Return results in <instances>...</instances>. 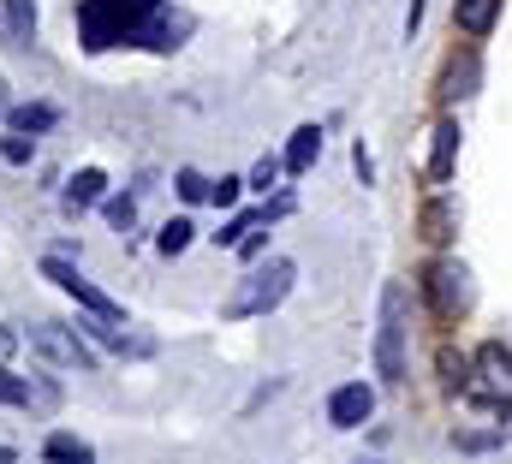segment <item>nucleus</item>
<instances>
[{
	"label": "nucleus",
	"mask_w": 512,
	"mask_h": 464,
	"mask_svg": "<svg viewBox=\"0 0 512 464\" xmlns=\"http://www.w3.org/2000/svg\"><path fill=\"white\" fill-rule=\"evenodd\" d=\"M30 346L42 351L48 363H60V369H90V363H96L90 346L78 340V328H60V322H36V328H30Z\"/></svg>",
	"instance_id": "nucleus-4"
},
{
	"label": "nucleus",
	"mask_w": 512,
	"mask_h": 464,
	"mask_svg": "<svg viewBox=\"0 0 512 464\" xmlns=\"http://www.w3.org/2000/svg\"><path fill=\"white\" fill-rule=\"evenodd\" d=\"M471 84H477V60L465 54V60H453V66H447V102H465V96H471Z\"/></svg>",
	"instance_id": "nucleus-15"
},
{
	"label": "nucleus",
	"mask_w": 512,
	"mask_h": 464,
	"mask_svg": "<svg viewBox=\"0 0 512 464\" xmlns=\"http://www.w3.org/2000/svg\"><path fill=\"white\" fill-rule=\"evenodd\" d=\"M495 18H501V0H453V24L465 36H489Z\"/></svg>",
	"instance_id": "nucleus-10"
},
{
	"label": "nucleus",
	"mask_w": 512,
	"mask_h": 464,
	"mask_svg": "<svg viewBox=\"0 0 512 464\" xmlns=\"http://www.w3.org/2000/svg\"><path fill=\"white\" fill-rule=\"evenodd\" d=\"M6 125H12L18 137H36V131H48V125H54V108H12Z\"/></svg>",
	"instance_id": "nucleus-16"
},
{
	"label": "nucleus",
	"mask_w": 512,
	"mask_h": 464,
	"mask_svg": "<svg viewBox=\"0 0 512 464\" xmlns=\"http://www.w3.org/2000/svg\"><path fill=\"white\" fill-rule=\"evenodd\" d=\"M453 447L459 453H495V447H507V429H453Z\"/></svg>",
	"instance_id": "nucleus-14"
},
{
	"label": "nucleus",
	"mask_w": 512,
	"mask_h": 464,
	"mask_svg": "<svg viewBox=\"0 0 512 464\" xmlns=\"http://www.w3.org/2000/svg\"><path fill=\"white\" fill-rule=\"evenodd\" d=\"M42 280H54L60 292H72V298H78L90 316H102V322H120V328H126V310H120V304H114L102 286H90V280H84V274H78L66 256H42Z\"/></svg>",
	"instance_id": "nucleus-3"
},
{
	"label": "nucleus",
	"mask_w": 512,
	"mask_h": 464,
	"mask_svg": "<svg viewBox=\"0 0 512 464\" xmlns=\"http://www.w3.org/2000/svg\"><path fill=\"white\" fill-rule=\"evenodd\" d=\"M453 155H459V119H441L435 125V143H429V179L435 185L453 179Z\"/></svg>",
	"instance_id": "nucleus-7"
},
{
	"label": "nucleus",
	"mask_w": 512,
	"mask_h": 464,
	"mask_svg": "<svg viewBox=\"0 0 512 464\" xmlns=\"http://www.w3.org/2000/svg\"><path fill=\"white\" fill-rule=\"evenodd\" d=\"M477 369L489 375V387H495L501 399L512 393V351L507 346H483V351H477Z\"/></svg>",
	"instance_id": "nucleus-13"
},
{
	"label": "nucleus",
	"mask_w": 512,
	"mask_h": 464,
	"mask_svg": "<svg viewBox=\"0 0 512 464\" xmlns=\"http://www.w3.org/2000/svg\"><path fill=\"white\" fill-rule=\"evenodd\" d=\"M78 328H84V334H90V340H102V346L108 351H126V357H149V340H137V334H120V322H102V316H90V322H78Z\"/></svg>",
	"instance_id": "nucleus-8"
},
{
	"label": "nucleus",
	"mask_w": 512,
	"mask_h": 464,
	"mask_svg": "<svg viewBox=\"0 0 512 464\" xmlns=\"http://www.w3.org/2000/svg\"><path fill=\"white\" fill-rule=\"evenodd\" d=\"M292 280H298V268H292L286 256L262 262V268H251V274H245V280L227 292L221 316H227V322H251V316H268V310H280V304H286V292H292Z\"/></svg>",
	"instance_id": "nucleus-1"
},
{
	"label": "nucleus",
	"mask_w": 512,
	"mask_h": 464,
	"mask_svg": "<svg viewBox=\"0 0 512 464\" xmlns=\"http://www.w3.org/2000/svg\"><path fill=\"white\" fill-rule=\"evenodd\" d=\"M24 399H30V387L18 375H6V363H0V405H24Z\"/></svg>",
	"instance_id": "nucleus-25"
},
{
	"label": "nucleus",
	"mask_w": 512,
	"mask_h": 464,
	"mask_svg": "<svg viewBox=\"0 0 512 464\" xmlns=\"http://www.w3.org/2000/svg\"><path fill=\"white\" fill-rule=\"evenodd\" d=\"M245 185H251V179H239V173H221V179H215V191H209V197H215V203H221V209H239V191H245Z\"/></svg>",
	"instance_id": "nucleus-21"
},
{
	"label": "nucleus",
	"mask_w": 512,
	"mask_h": 464,
	"mask_svg": "<svg viewBox=\"0 0 512 464\" xmlns=\"http://www.w3.org/2000/svg\"><path fill=\"white\" fill-rule=\"evenodd\" d=\"M429 298H435L441 316H459V310L471 304V274H465V262H435V268H429Z\"/></svg>",
	"instance_id": "nucleus-5"
},
{
	"label": "nucleus",
	"mask_w": 512,
	"mask_h": 464,
	"mask_svg": "<svg viewBox=\"0 0 512 464\" xmlns=\"http://www.w3.org/2000/svg\"><path fill=\"white\" fill-rule=\"evenodd\" d=\"M90 203H108V173L102 167H84L66 179V209H90Z\"/></svg>",
	"instance_id": "nucleus-9"
},
{
	"label": "nucleus",
	"mask_w": 512,
	"mask_h": 464,
	"mask_svg": "<svg viewBox=\"0 0 512 464\" xmlns=\"http://www.w3.org/2000/svg\"><path fill=\"white\" fill-rule=\"evenodd\" d=\"M102 215H108V227H114V232H131L137 203H131V197H108V203H102Z\"/></svg>",
	"instance_id": "nucleus-20"
},
{
	"label": "nucleus",
	"mask_w": 512,
	"mask_h": 464,
	"mask_svg": "<svg viewBox=\"0 0 512 464\" xmlns=\"http://www.w3.org/2000/svg\"><path fill=\"white\" fill-rule=\"evenodd\" d=\"M405 334H411V298L405 286H387L382 292V334H376V369L382 381L405 375Z\"/></svg>",
	"instance_id": "nucleus-2"
},
{
	"label": "nucleus",
	"mask_w": 512,
	"mask_h": 464,
	"mask_svg": "<svg viewBox=\"0 0 512 464\" xmlns=\"http://www.w3.org/2000/svg\"><path fill=\"white\" fill-rule=\"evenodd\" d=\"M191 238H197V227H191V221H167V227L155 232V244H161V256H179V250H185Z\"/></svg>",
	"instance_id": "nucleus-18"
},
{
	"label": "nucleus",
	"mask_w": 512,
	"mask_h": 464,
	"mask_svg": "<svg viewBox=\"0 0 512 464\" xmlns=\"http://www.w3.org/2000/svg\"><path fill=\"white\" fill-rule=\"evenodd\" d=\"M316 155H322V131H316V125H298L280 161H286V173H310V167H316Z\"/></svg>",
	"instance_id": "nucleus-11"
},
{
	"label": "nucleus",
	"mask_w": 512,
	"mask_h": 464,
	"mask_svg": "<svg viewBox=\"0 0 512 464\" xmlns=\"http://www.w3.org/2000/svg\"><path fill=\"white\" fill-rule=\"evenodd\" d=\"M441 369H447L453 387H471V357H459L453 346H441Z\"/></svg>",
	"instance_id": "nucleus-22"
},
{
	"label": "nucleus",
	"mask_w": 512,
	"mask_h": 464,
	"mask_svg": "<svg viewBox=\"0 0 512 464\" xmlns=\"http://www.w3.org/2000/svg\"><path fill=\"white\" fill-rule=\"evenodd\" d=\"M280 173H286V161H280V155H262V161L251 167V191H268Z\"/></svg>",
	"instance_id": "nucleus-23"
},
{
	"label": "nucleus",
	"mask_w": 512,
	"mask_h": 464,
	"mask_svg": "<svg viewBox=\"0 0 512 464\" xmlns=\"http://www.w3.org/2000/svg\"><path fill=\"white\" fill-rule=\"evenodd\" d=\"M352 161H358V173H364V185H370V179H376V161H370V149H364V143L352 149Z\"/></svg>",
	"instance_id": "nucleus-26"
},
{
	"label": "nucleus",
	"mask_w": 512,
	"mask_h": 464,
	"mask_svg": "<svg viewBox=\"0 0 512 464\" xmlns=\"http://www.w3.org/2000/svg\"><path fill=\"white\" fill-rule=\"evenodd\" d=\"M209 191H215V179H203L197 167H179V197H185V203H203Z\"/></svg>",
	"instance_id": "nucleus-19"
},
{
	"label": "nucleus",
	"mask_w": 512,
	"mask_h": 464,
	"mask_svg": "<svg viewBox=\"0 0 512 464\" xmlns=\"http://www.w3.org/2000/svg\"><path fill=\"white\" fill-rule=\"evenodd\" d=\"M6 30H12L18 42H30V30H36V0H6Z\"/></svg>",
	"instance_id": "nucleus-17"
},
{
	"label": "nucleus",
	"mask_w": 512,
	"mask_h": 464,
	"mask_svg": "<svg viewBox=\"0 0 512 464\" xmlns=\"http://www.w3.org/2000/svg\"><path fill=\"white\" fill-rule=\"evenodd\" d=\"M0 155H6V161H12V167H24V161H30V155H36V137H18V131H12V137H6V143H0Z\"/></svg>",
	"instance_id": "nucleus-24"
},
{
	"label": "nucleus",
	"mask_w": 512,
	"mask_h": 464,
	"mask_svg": "<svg viewBox=\"0 0 512 464\" xmlns=\"http://www.w3.org/2000/svg\"><path fill=\"white\" fill-rule=\"evenodd\" d=\"M370 411H376V393H370L364 381H346V387L328 393V423H334V429H364Z\"/></svg>",
	"instance_id": "nucleus-6"
},
{
	"label": "nucleus",
	"mask_w": 512,
	"mask_h": 464,
	"mask_svg": "<svg viewBox=\"0 0 512 464\" xmlns=\"http://www.w3.org/2000/svg\"><path fill=\"white\" fill-rule=\"evenodd\" d=\"M42 459L48 464H96V447L78 441V435H48L42 441Z\"/></svg>",
	"instance_id": "nucleus-12"
},
{
	"label": "nucleus",
	"mask_w": 512,
	"mask_h": 464,
	"mask_svg": "<svg viewBox=\"0 0 512 464\" xmlns=\"http://www.w3.org/2000/svg\"><path fill=\"white\" fill-rule=\"evenodd\" d=\"M18 346V340H12V334H6V328H0V357H6V351Z\"/></svg>",
	"instance_id": "nucleus-27"
}]
</instances>
